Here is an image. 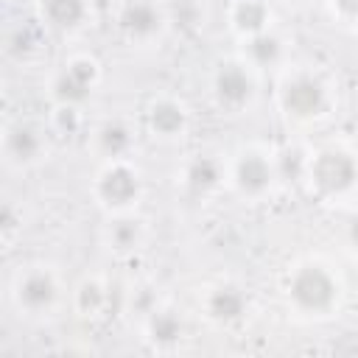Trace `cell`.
Listing matches in <instances>:
<instances>
[{
    "label": "cell",
    "mask_w": 358,
    "mask_h": 358,
    "mask_svg": "<svg viewBox=\"0 0 358 358\" xmlns=\"http://www.w3.org/2000/svg\"><path fill=\"white\" fill-rule=\"evenodd\" d=\"M8 148H11L14 157L31 159V157L36 154V148H39V137H36L31 129H14L11 137H8Z\"/></svg>",
    "instance_id": "obj_13"
},
{
    "label": "cell",
    "mask_w": 358,
    "mask_h": 358,
    "mask_svg": "<svg viewBox=\"0 0 358 358\" xmlns=\"http://www.w3.org/2000/svg\"><path fill=\"white\" fill-rule=\"evenodd\" d=\"M322 98L324 92L313 78H299L285 90V106L296 115H313L322 106Z\"/></svg>",
    "instance_id": "obj_3"
},
{
    "label": "cell",
    "mask_w": 358,
    "mask_h": 358,
    "mask_svg": "<svg viewBox=\"0 0 358 358\" xmlns=\"http://www.w3.org/2000/svg\"><path fill=\"white\" fill-rule=\"evenodd\" d=\"M134 193H137V179H134L131 171H126V168H112V171L103 173V179H101V196H103L106 201H112V204H126L129 199H134Z\"/></svg>",
    "instance_id": "obj_4"
},
{
    "label": "cell",
    "mask_w": 358,
    "mask_h": 358,
    "mask_svg": "<svg viewBox=\"0 0 358 358\" xmlns=\"http://www.w3.org/2000/svg\"><path fill=\"white\" fill-rule=\"evenodd\" d=\"M101 143H103V148H106V151L117 154V151H123V148H126L129 134H126V129H123V126L109 123V126H103V131H101Z\"/></svg>",
    "instance_id": "obj_17"
},
{
    "label": "cell",
    "mask_w": 358,
    "mask_h": 358,
    "mask_svg": "<svg viewBox=\"0 0 358 358\" xmlns=\"http://www.w3.org/2000/svg\"><path fill=\"white\" fill-rule=\"evenodd\" d=\"M92 76H95V70H92L90 62H76V64L59 78V84H56L59 98H62V101H78V98H84L87 90H90Z\"/></svg>",
    "instance_id": "obj_5"
},
{
    "label": "cell",
    "mask_w": 358,
    "mask_h": 358,
    "mask_svg": "<svg viewBox=\"0 0 358 358\" xmlns=\"http://www.w3.org/2000/svg\"><path fill=\"white\" fill-rule=\"evenodd\" d=\"M20 299L31 308H42L53 299V280L48 274H31L20 285Z\"/></svg>",
    "instance_id": "obj_6"
},
{
    "label": "cell",
    "mask_w": 358,
    "mask_h": 358,
    "mask_svg": "<svg viewBox=\"0 0 358 358\" xmlns=\"http://www.w3.org/2000/svg\"><path fill=\"white\" fill-rule=\"evenodd\" d=\"M238 179L246 190H260L268 182V165L260 157H246L238 165Z\"/></svg>",
    "instance_id": "obj_9"
},
{
    "label": "cell",
    "mask_w": 358,
    "mask_h": 358,
    "mask_svg": "<svg viewBox=\"0 0 358 358\" xmlns=\"http://www.w3.org/2000/svg\"><path fill=\"white\" fill-rule=\"evenodd\" d=\"M350 235H352V241H355V246H358V218L352 221V227H350Z\"/></svg>",
    "instance_id": "obj_24"
},
{
    "label": "cell",
    "mask_w": 358,
    "mask_h": 358,
    "mask_svg": "<svg viewBox=\"0 0 358 358\" xmlns=\"http://www.w3.org/2000/svg\"><path fill=\"white\" fill-rule=\"evenodd\" d=\"M98 302H101L98 285H84V288H81V305H84V308H95Z\"/></svg>",
    "instance_id": "obj_19"
},
{
    "label": "cell",
    "mask_w": 358,
    "mask_h": 358,
    "mask_svg": "<svg viewBox=\"0 0 358 358\" xmlns=\"http://www.w3.org/2000/svg\"><path fill=\"white\" fill-rule=\"evenodd\" d=\"M313 179L324 190H344L355 179V165L338 151H327L313 162Z\"/></svg>",
    "instance_id": "obj_2"
},
{
    "label": "cell",
    "mask_w": 358,
    "mask_h": 358,
    "mask_svg": "<svg viewBox=\"0 0 358 358\" xmlns=\"http://www.w3.org/2000/svg\"><path fill=\"white\" fill-rule=\"evenodd\" d=\"M157 11L148 6V3H131L126 6L123 11V25L131 31V34H148L157 28Z\"/></svg>",
    "instance_id": "obj_8"
},
{
    "label": "cell",
    "mask_w": 358,
    "mask_h": 358,
    "mask_svg": "<svg viewBox=\"0 0 358 358\" xmlns=\"http://www.w3.org/2000/svg\"><path fill=\"white\" fill-rule=\"evenodd\" d=\"M115 241H117L120 246H129V243L134 241V227H131L129 221H123V224L115 229Z\"/></svg>",
    "instance_id": "obj_20"
},
{
    "label": "cell",
    "mask_w": 358,
    "mask_h": 358,
    "mask_svg": "<svg viewBox=\"0 0 358 358\" xmlns=\"http://www.w3.org/2000/svg\"><path fill=\"white\" fill-rule=\"evenodd\" d=\"M249 50H252V56L257 62H268V59L277 56V39H271V36H255V42L249 45Z\"/></svg>",
    "instance_id": "obj_18"
},
{
    "label": "cell",
    "mask_w": 358,
    "mask_h": 358,
    "mask_svg": "<svg viewBox=\"0 0 358 358\" xmlns=\"http://www.w3.org/2000/svg\"><path fill=\"white\" fill-rule=\"evenodd\" d=\"M299 165V154H285V173H296Z\"/></svg>",
    "instance_id": "obj_22"
},
{
    "label": "cell",
    "mask_w": 358,
    "mask_h": 358,
    "mask_svg": "<svg viewBox=\"0 0 358 358\" xmlns=\"http://www.w3.org/2000/svg\"><path fill=\"white\" fill-rule=\"evenodd\" d=\"M235 20H238V25H241L243 31H257V28L266 22V8H263L260 3L246 0V3H241V6H238Z\"/></svg>",
    "instance_id": "obj_14"
},
{
    "label": "cell",
    "mask_w": 358,
    "mask_h": 358,
    "mask_svg": "<svg viewBox=\"0 0 358 358\" xmlns=\"http://www.w3.org/2000/svg\"><path fill=\"white\" fill-rule=\"evenodd\" d=\"M338 6L344 11H350V14H358V0H338Z\"/></svg>",
    "instance_id": "obj_23"
},
{
    "label": "cell",
    "mask_w": 358,
    "mask_h": 358,
    "mask_svg": "<svg viewBox=\"0 0 358 358\" xmlns=\"http://www.w3.org/2000/svg\"><path fill=\"white\" fill-rule=\"evenodd\" d=\"M45 14L56 25H76L84 14V3L81 0H45Z\"/></svg>",
    "instance_id": "obj_10"
},
{
    "label": "cell",
    "mask_w": 358,
    "mask_h": 358,
    "mask_svg": "<svg viewBox=\"0 0 358 358\" xmlns=\"http://www.w3.org/2000/svg\"><path fill=\"white\" fill-rule=\"evenodd\" d=\"M59 123H62V126H67V129H73V126H76V112H73V109H62Z\"/></svg>",
    "instance_id": "obj_21"
},
{
    "label": "cell",
    "mask_w": 358,
    "mask_h": 358,
    "mask_svg": "<svg viewBox=\"0 0 358 358\" xmlns=\"http://www.w3.org/2000/svg\"><path fill=\"white\" fill-rule=\"evenodd\" d=\"M151 333H154V338H159V341H173V338L179 336V322H176L171 313H157V316L151 319Z\"/></svg>",
    "instance_id": "obj_16"
},
{
    "label": "cell",
    "mask_w": 358,
    "mask_h": 358,
    "mask_svg": "<svg viewBox=\"0 0 358 358\" xmlns=\"http://www.w3.org/2000/svg\"><path fill=\"white\" fill-rule=\"evenodd\" d=\"M333 280L322 271V268H302L294 282H291V294L299 305L305 308H324L330 299H333Z\"/></svg>",
    "instance_id": "obj_1"
},
{
    "label": "cell",
    "mask_w": 358,
    "mask_h": 358,
    "mask_svg": "<svg viewBox=\"0 0 358 358\" xmlns=\"http://www.w3.org/2000/svg\"><path fill=\"white\" fill-rule=\"evenodd\" d=\"M187 176H190V182L196 187H210V185L218 182V165L213 159H196L190 165V173Z\"/></svg>",
    "instance_id": "obj_15"
},
{
    "label": "cell",
    "mask_w": 358,
    "mask_h": 358,
    "mask_svg": "<svg viewBox=\"0 0 358 358\" xmlns=\"http://www.w3.org/2000/svg\"><path fill=\"white\" fill-rule=\"evenodd\" d=\"M218 95L224 98V101H232V103H238V101H243L246 95H249V78L243 76V70H238V67H224L221 73H218Z\"/></svg>",
    "instance_id": "obj_7"
},
{
    "label": "cell",
    "mask_w": 358,
    "mask_h": 358,
    "mask_svg": "<svg viewBox=\"0 0 358 358\" xmlns=\"http://www.w3.org/2000/svg\"><path fill=\"white\" fill-rule=\"evenodd\" d=\"M182 120H185V115H182V109H179L176 103L162 101V103H157V106L151 109V123H154V129L162 131V134L176 131V129L182 126Z\"/></svg>",
    "instance_id": "obj_11"
},
{
    "label": "cell",
    "mask_w": 358,
    "mask_h": 358,
    "mask_svg": "<svg viewBox=\"0 0 358 358\" xmlns=\"http://www.w3.org/2000/svg\"><path fill=\"white\" fill-rule=\"evenodd\" d=\"M210 308L218 319H235L241 310H243V296L232 288H224V291H215L213 299H210Z\"/></svg>",
    "instance_id": "obj_12"
}]
</instances>
